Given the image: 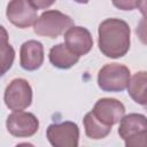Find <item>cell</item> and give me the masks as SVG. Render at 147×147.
<instances>
[{
	"label": "cell",
	"mask_w": 147,
	"mask_h": 147,
	"mask_svg": "<svg viewBox=\"0 0 147 147\" xmlns=\"http://www.w3.org/2000/svg\"><path fill=\"white\" fill-rule=\"evenodd\" d=\"M131 30L129 24L121 18H107L98 29V45L100 52L110 59L124 56L130 49Z\"/></svg>",
	"instance_id": "6da1fadb"
},
{
	"label": "cell",
	"mask_w": 147,
	"mask_h": 147,
	"mask_svg": "<svg viewBox=\"0 0 147 147\" xmlns=\"http://www.w3.org/2000/svg\"><path fill=\"white\" fill-rule=\"evenodd\" d=\"M118 136L126 147H147V117L137 113L124 115L119 122Z\"/></svg>",
	"instance_id": "7a4b0ae2"
},
{
	"label": "cell",
	"mask_w": 147,
	"mask_h": 147,
	"mask_svg": "<svg viewBox=\"0 0 147 147\" xmlns=\"http://www.w3.org/2000/svg\"><path fill=\"white\" fill-rule=\"evenodd\" d=\"M74 25V20L59 10H46L34 22L33 31L38 36L47 38H57Z\"/></svg>",
	"instance_id": "3957f363"
},
{
	"label": "cell",
	"mask_w": 147,
	"mask_h": 147,
	"mask_svg": "<svg viewBox=\"0 0 147 147\" xmlns=\"http://www.w3.org/2000/svg\"><path fill=\"white\" fill-rule=\"evenodd\" d=\"M130 69L119 63L105 64L98 72V86L105 92H122L127 88Z\"/></svg>",
	"instance_id": "277c9868"
},
{
	"label": "cell",
	"mask_w": 147,
	"mask_h": 147,
	"mask_svg": "<svg viewBox=\"0 0 147 147\" xmlns=\"http://www.w3.org/2000/svg\"><path fill=\"white\" fill-rule=\"evenodd\" d=\"M5 105L13 111L24 110L32 102V87L24 78L13 79L6 87L3 94Z\"/></svg>",
	"instance_id": "5b68a950"
},
{
	"label": "cell",
	"mask_w": 147,
	"mask_h": 147,
	"mask_svg": "<svg viewBox=\"0 0 147 147\" xmlns=\"http://www.w3.org/2000/svg\"><path fill=\"white\" fill-rule=\"evenodd\" d=\"M46 138L54 147H77L79 142V127L71 121L53 123L46 130Z\"/></svg>",
	"instance_id": "8992f818"
},
{
	"label": "cell",
	"mask_w": 147,
	"mask_h": 147,
	"mask_svg": "<svg viewBox=\"0 0 147 147\" xmlns=\"http://www.w3.org/2000/svg\"><path fill=\"white\" fill-rule=\"evenodd\" d=\"M7 131L17 138H29L39 130V121L32 113L17 110L8 115L6 121Z\"/></svg>",
	"instance_id": "52a82bcc"
},
{
	"label": "cell",
	"mask_w": 147,
	"mask_h": 147,
	"mask_svg": "<svg viewBox=\"0 0 147 147\" xmlns=\"http://www.w3.org/2000/svg\"><path fill=\"white\" fill-rule=\"evenodd\" d=\"M37 10L30 0H10L7 5L6 16L8 21L20 29H26L34 24Z\"/></svg>",
	"instance_id": "ba28073f"
},
{
	"label": "cell",
	"mask_w": 147,
	"mask_h": 147,
	"mask_svg": "<svg viewBox=\"0 0 147 147\" xmlns=\"http://www.w3.org/2000/svg\"><path fill=\"white\" fill-rule=\"evenodd\" d=\"M92 113L101 123L111 127L121 122L125 115V107L117 99L101 98L94 103Z\"/></svg>",
	"instance_id": "9c48e42d"
},
{
	"label": "cell",
	"mask_w": 147,
	"mask_h": 147,
	"mask_svg": "<svg viewBox=\"0 0 147 147\" xmlns=\"http://www.w3.org/2000/svg\"><path fill=\"white\" fill-rule=\"evenodd\" d=\"M64 42L68 48L76 55L84 56L93 47V38L91 32L84 26L72 25L64 32Z\"/></svg>",
	"instance_id": "30bf717a"
},
{
	"label": "cell",
	"mask_w": 147,
	"mask_h": 147,
	"mask_svg": "<svg viewBox=\"0 0 147 147\" xmlns=\"http://www.w3.org/2000/svg\"><path fill=\"white\" fill-rule=\"evenodd\" d=\"M44 62V46L40 41L28 40L20 49V64L26 71H34Z\"/></svg>",
	"instance_id": "8fae6325"
},
{
	"label": "cell",
	"mask_w": 147,
	"mask_h": 147,
	"mask_svg": "<svg viewBox=\"0 0 147 147\" xmlns=\"http://www.w3.org/2000/svg\"><path fill=\"white\" fill-rule=\"evenodd\" d=\"M49 62L57 69H69L78 63L79 56L72 53L65 42L54 45L48 53Z\"/></svg>",
	"instance_id": "7c38bea8"
},
{
	"label": "cell",
	"mask_w": 147,
	"mask_h": 147,
	"mask_svg": "<svg viewBox=\"0 0 147 147\" xmlns=\"http://www.w3.org/2000/svg\"><path fill=\"white\" fill-rule=\"evenodd\" d=\"M84 123V129H85V134L93 140H99V139H103L106 138L110 131L111 127L105 125L103 123H101L95 116L94 114L91 111H88L83 119Z\"/></svg>",
	"instance_id": "4fadbf2b"
},
{
	"label": "cell",
	"mask_w": 147,
	"mask_h": 147,
	"mask_svg": "<svg viewBox=\"0 0 147 147\" xmlns=\"http://www.w3.org/2000/svg\"><path fill=\"white\" fill-rule=\"evenodd\" d=\"M147 90V71H138L136 72L129 82L127 85V93L131 99L140 105L141 99Z\"/></svg>",
	"instance_id": "5bb4252c"
},
{
	"label": "cell",
	"mask_w": 147,
	"mask_h": 147,
	"mask_svg": "<svg viewBox=\"0 0 147 147\" xmlns=\"http://www.w3.org/2000/svg\"><path fill=\"white\" fill-rule=\"evenodd\" d=\"M1 75H5L13 65L15 59V52L11 45L7 40V32L3 26H1Z\"/></svg>",
	"instance_id": "9a60e30c"
},
{
	"label": "cell",
	"mask_w": 147,
	"mask_h": 147,
	"mask_svg": "<svg viewBox=\"0 0 147 147\" xmlns=\"http://www.w3.org/2000/svg\"><path fill=\"white\" fill-rule=\"evenodd\" d=\"M111 2L117 9H121V10H133L139 6L140 0H111Z\"/></svg>",
	"instance_id": "2e32d148"
},
{
	"label": "cell",
	"mask_w": 147,
	"mask_h": 147,
	"mask_svg": "<svg viewBox=\"0 0 147 147\" xmlns=\"http://www.w3.org/2000/svg\"><path fill=\"white\" fill-rule=\"evenodd\" d=\"M136 33L139 38V40L144 44L147 45V18H141L136 28Z\"/></svg>",
	"instance_id": "e0dca14e"
},
{
	"label": "cell",
	"mask_w": 147,
	"mask_h": 147,
	"mask_svg": "<svg viewBox=\"0 0 147 147\" xmlns=\"http://www.w3.org/2000/svg\"><path fill=\"white\" fill-rule=\"evenodd\" d=\"M56 0H30L36 9H47L49 8Z\"/></svg>",
	"instance_id": "ac0fdd59"
},
{
	"label": "cell",
	"mask_w": 147,
	"mask_h": 147,
	"mask_svg": "<svg viewBox=\"0 0 147 147\" xmlns=\"http://www.w3.org/2000/svg\"><path fill=\"white\" fill-rule=\"evenodd\" d=\"M138 8H139V11L141 13V15L145 18H147V0H140Z\"/></svg>",
	"instance_id": "d6986e66"
},
{
	"label": "cell",
	"mask_w": 147,
	"mask_h": 147,
	"mask_svg": "<svg viewBox=\"0 0 147 147\" xmlns=\"http://www.w3.org/2000/svg\"><path fill=\"white\" fill-rule=\"evenodd\" d=\"M140 105L147 110V90H146V92H145V94H144V96H142V99H141Z\"/></svg>",
	"instance_id": "ffe728a7"
},
{
	"label": "cell",
	"mask_w": 147,
	"mask_h": 147,
	"mask_svg": "<svg viewBox=\"0 0 147 147\" xmlns=\"http://www.w3.org/2000/svg\"><path fill=\"white\" fill-rule=\"evenodd\" d=\"M75 2H77V3H82V5H85V3H87L90 0H74Z\"/></svg>",
	"instance_id": "44dd1931"
}]
</instances>
